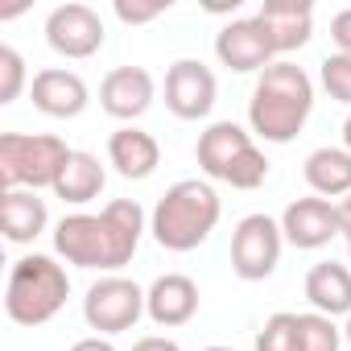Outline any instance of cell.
<instances>
[{"label":"cell","instance_id":"23","mask_svg":"<svg viewBox=\"0 0 351 351\" xmlns=\"http://www.w3.org/2000/svg\"><path fill=\"white\" fill-rule=\"evenodd\" d=\"M302 318V351H339L343 343V330L335 326V318L310 310V314H298Z\"/></svg>","mask_w":351,"mask_h":351},{"label":"cell","instance_id":"9","mask_svg":"<svg viewBox=\"0 0 351 351\" xmlns=\"http://www.w3.org/2000/svg\"><path fill=\"white\" fill-rule=\"evenodd\" d=\"M215 58L236 75H252V71L273 66L277 46H273V34L261 17H240L215 34Z\"/></svg>","mask_w":351,"mask_h":351},{"label":"cell","instance_id":"20","mask_svg":"<svg viewBox=\"0 0 351 351\" xmlns=\"http://www.w3.org/2000/svg\"><path fill=\"white\" fill-rule=\"evenodd\" d=\"M306 298L326 318L351 314V269L347 265H335V261H318L306 273Z\"/></svg>","mask_w":351,"mask_h":351},{"label":"cell","instance_id":"4","mask_svg":"<svg viewBox=\"0 0 351 351\" xmlns=\"http://www.w3.org/2000/svg\"><path fill=\"white\" fill-rule=\"evenodd\" d=\"M71 293V277L66 269L46 256V252H29L9 269V285H5V314L17 326H42L50 322Z\"/></svg>","mask_w":351,"mask_h":351},{"label":"cell","instance_id":"7","mask_svg":"<svg viewBox=\"0 0 351 351\" xmlns=\"http://www.w3.org/2000/svg\"><path fill=\"white\" fill-rule=\"evenodd\" d=\"M145 314V289L128 277H99L87 298H83V318L91 330H99L104 339L108 335H120V330H132Z\"/></svg>","mask_w":351,"mask_h":351},{"label":"cell","instance_id":"12","mask_svg":"<svg viewBox=\"0 0 351 351\" xmlns=\"http://www.w3.org/2000/svg\"><path fill=\"white\" fill-rule=\"evenodd\" d=\"M281 232H285V244L302 248V252H314V248H326L343 223H339V207H330L326 199L310 195V199H293L285 211H281Z\"/></svg>","mask_w":351,"mask_h":351},{"label":"cell","instance_id":"33","mask_svg":"<svg viewBox=\"0 0 351 351\" xmlns=\"http://www.w3.org/2000/svg\"><path fill=\"white\" fill-rule=\"evenodd\" d=\"M207 351H236V347H207Z\"/></svg>","mask_w":351,"mask_h":351},{"label":"cell","instance_id":"10","mask_svg":"<svg viewBox=\"0 0 351 351\" xmlns=\"http://www.w3.org/2000/svg\"><path fill=\"white\" fill-rule=\"evenodd\" d=\"M215 95H219V83H215V75H211L207 62L178 58V62L169 66V75H165V108L178 120H203V116H211Z\"/></svg>","mask_w":351,"mask_h":351},{"label":"cell","instance_id":"1","mask_svg":"<svg viewBox=\"0 0 351 351\" xmlns=\"http://www.w3.org/2000/svg\"><path fill=\"white\" fill-rule=\"evenodd\" d=\"M145 236V211L136 199H116L99 215H66L54 228V252L75 269L116 273L132 261Z\"/></svg>","mask_w":351,"mask_h":351},{"label":"cell","instance_id":"31","mask_svg":"<svg viewBox=\"0 0 351 351\" xmlns=\"http://www.w3.org/2000/svg\"><path fill=\"white\" fill-rule=\"evenodd\" d=\"M343 149L351 153V116H347V124H343Z\"/></svg>","mask_w":351,"mask_h":351},{"label":"cell","instance_id":"17","mask_svg":"<svg viewBox=\"0 0 351 351\" xmlns=\"http://www.w3.org/2000/svg\"><path fill=\"white\" fill-rule=\"evenodd\" d=\"M50 223L46 203L38 199V191H5L0 195V232L9 244H34Z\"/></svg>","mask_w":351,"mask_h":351},{"label":"cell","instance_id":"18","mask_svg":"<svg viewBox=\"0 0 351 351\" xmlns=\"http://www.w3.org/2000/svg\"><path fill=\"white\" fill-rule=\"evenodd\" d=\"M269 34H273V46L277 54H289V50H302L314 34V9L310 5H298V0H269L256 13Z\"/></svg>","mask_w":351,"mask_h":351},{"label":"cell","instance_id":"24","mask_svg":"<svg viewBox=\"0 0 351 351\" xmlns=\"http://www.w3.org/2000/svg\"><path fill=\"white\" fill-rule=\"evenodd\" d=\"M318 79H322L330 99L351 104V54H326L318 66Z\"/></svg>","mask_w":351,"mask_h":351},{"label":"cell","instance_id":"15","mask_svg":"<svg viewBox=\"0 0 351 351\" xmlns=\"http://www.w3.org/2000/svg\"><path fill=\"white\" fill-rule=\"evenodd\" d=\"M145 314L157 326H186L199 314V285L186 273H165L145 289Z\"/></svg>","mask_w":351,"mask_h":351},{"label":"cell","instance_id":"26","mask_svg":"<svg viewBox=\"0 0 351 351\" xmlns=\"http://www.w3.org/2000/svg\"><path fill=\"white\" fill-rule=\"evenodd\" d=\"M165 13V5H128V0H116V17L124 25H145V21H157Z\"/></svg>","mask_w":351,"mask_h":351},{"label":"cell","instance_id":"5","mask_svg":"<svg viewBox=\"0 0 351 351\" xmlns=\"http://www.w3.org/2000/svg\"><path fill=\"white\" fill-rule=\"evenodd\" d=\"M195 157L211 182H228L232 191H256L269 178V157L252 145V132H244L236 120L211 124L199 136Z\"/></svg>","mask_w":351,"mask_h":351},{"label":"cell","instance_id":"8","mask_svg":"<svg viewBox=\"0 0 351 351\" xmlns=\"http://www.w3.org/2000/svg\"><path fill=\"white\" fill-rule=\"evenodd\" d=\"M281 219L273 215H244L232 232V269L240 281H265L273 277L277 261H281Z\"/></svg>","mask_w":351,"mask_h":351},{"label":"cell","instance_id":"28","mask_svg":"<svg viewBox=\"0 0 351 351\" xmlns=\"http://www.w3.org/2000/svg\"><path fill=\"white\" fill-rule=\"evenodd\" d=\"M132 351H182V347L173 339H165V335H149V339H136Z\"/></svg>","mask_w":351,"mask_h":351},{"label":"cell","instance_id":"2","mask_svg":"<svg viewBox=\"0 0 351 351\" xmlns=\"http://www.w3.org/2000/svg\"><path fill=\"white\" fill-rule=\"evenodd\" d=\"M314 112V83L293 62H273L256 75L252 99H248V124L269 145H289Z\"/></svg>","mask_w":351,"mask_h":351},{"label":"cell","instance_id":"21","mask_svg":"<svg viewBox=\"0 0 351 351\" xmlns=\"http://www.w3.org/2000/svg\"><path fill=\"white\" fill-rule=\"evenodd\" d=\"M104 182H108V173H104L99 157L83 153V149H71V157H66V165L58 173V182H54V195L62 203H71V207H83V203L99 199Z\"/></svg>","mask_w":351,"mask_h":351},{"label":"cell","instance_id":"16","mask_svg":"<svg viewBox=\"0 0 351 351\" xmlns=\"http://www.w3.org/2000/svg\"><path fill=\"white\" fill-rule=\"evenodd\" d=\"M108 161L116 165L120 178H128V182H145L149 173L161 165V145L153 141V132L124 124V128H116V132L108 136Z\"/></svg>","mask_w":351,"mask_h":351},{"label":"cell","instance_id":"32","mask_svg":"<svg viewBox=\"0 0 351 351\" xmlns=\"http://www.w3.org/2000/svg\"><path fill=\"white\" fill-rule=\"evenodd\" d=\"M343 339H347V347H351V314H347V326H343Z\"/></svg>","mask_w":351,"mask_h":351},{"label":"cell","instance_id":"34","mask_svg":"<svg viewBox=\"0 0 351 351\" xmlns=\"http://www.w3.org/2000/svg\"><path fill=\"white\" fill-rule=\"evenodd\" d=\"M347 256H351V236H347Z\"/></svg>","mask_w":351,"mask_h":351},{"label":"cell","instance_id":"19","mask_svg":"<svg viewBox=\"0 0 351 351\" xmlns=\"http://www.w3.org/2000/svg\"><path fill=\"white\" fill-rule=\"evenodd\" d=\"M302 173H306V186L318 199H347L351 195V153L347 149H335V145L314 149L306 157Z\"/></svg>","mask_w":351,"mask_h":351},{"label":"cell","instance_id":"14","mask_svg":"<svg viewBox=\"0 0 351 351\" xmlns=\"http://www.w3.org/2000/svg\"><path fill=\"white\" fill-rule=\"evenodd\" d=\"M29 95H34V108H38L42 116H54V120H75V116H83L87 104H91L87 83H83L75 71H62V66L38 71L34 83H29Z\"/></svg>","mask_w":351,"mask_h":351},{"label":"cell","instance_id":"6","mask_svg":"<svg viewBox=\"0 0 351 351\" xmlns=\"http://www.w3.org/2000/svg\"><path fill=\"white\" fill-rule=\"evenodd\" d=\"M71 149L54 132H5L0 136V186L5 191H42L58 182Z\"/></svg>","mask_w":351,"mask_h":351},{"label":"cell","instance_id":"25","mask_svg":"<svg viewBox=\"0 0 351 351\" xmlns=\"http://www.w3.org/2000/svg\"><path fill=\"white\" fill-rule=\"evenodd\" d=\"M25 91V58L13 46H0V104H13Z\"/></svg>","mask_w":351,"mask_h":351},{"label":"cell","instance_id":"29","mask_svg":"<svg viewBox=\"0 0 351 351\" xmlns=\"http://www.w3.org/2000/svg\"><path fill=\"white\" fill-rule=\"evenodd\" d=\"M71 351H116V347H112V339H104V335H91V339H79Z\"/></svg>","mask_w":351,"mask_h":351},{"label":"cell","instance_id":"3","mask_svg":"<svg viewBox=\"0 0 351 351\" xmlns=\"http://www.w3.org/2000/svg\"><path fill=\"white\" fill-rule=\"evenodd\" d=\"M219 215H223V203L215 186L203 178H182L157 199L149 232L165 252H195L215 232Z\"/></svg>","mask_w":351,"mask_h":351},{"label":"cell","instance_id":"11","mask_svg":"<svg viewBox=\"0 0 351 351\" xmlns=\"http://www.w3.org/2000/svg\"><path fill=\"white\" fill-rule=\"evenodd\" d=\"M46 42L62 58H91L104 46V21L91 5L71 0V5H58L46 17Z\"/></svg>","mask_w":351,"mask_h":351},{"label":"cell","instance_id":"13","mask_svg":"<svg viewBox=\"0 0 351 351\" xmlns=\"http://www.w3.org/2000/svg\"><path fill=\"white\" fill-rule=\"evenodd\" d=\"M153 95H157V83L145 66H116L99 83V108L128 124L153 108Z\"/></svg>","mask_w":351,"mask_h":351},{"label":"cell","instance_id":"30","mask_svg":"<svg viewBox=\"0 0 351 351\" xmlns=\"http://www.w3.org/2000/svg\"><path fill=\"white\" fill-rule=\"evenodd\" d=\"M339 223H343V236H351V195L339 203Z\"/></svg>","mask_w":351,"mask_h":351},{"label":"cell","instance_id":"27","mask_svg":"<svg viewBox=\"0 0 351 351\" xmlns=\"http://www.w3.org/2000/svg\"><path fill=\"white\" fill-rule=\"evenodd\" d=\"M330 38H335V46H339V54H351V9L335 13V21H330Z\"/></svg>","mask_w":351,"mask_h":351},{"label":"cell","instance_id":"22","mask_svg":"<svg viewBox=\"0 0 351 351\" xmlns=\"http://www.w3.org/2000/svg\"><path fill=\"white\" fill-rule=\"evenodd\" d=\"M256 351H302V318L289 310L273 314L256 335Z\"/></svg>","mask_w":351,"mask_h":351}]
</instances>
